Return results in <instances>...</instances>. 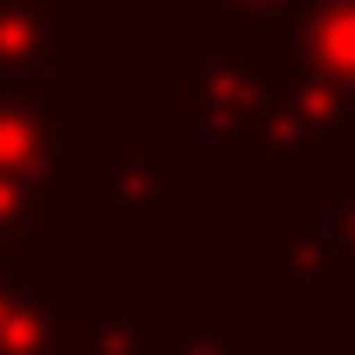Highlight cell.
I'll return each instance as SVG.
<instances>
[{
	"instance_id": "obj_1",
	"label": "cell",
	"mask_w": 355,
	"mask_h": 355,
	"mask_svg": "<svg viewBox=\"0 0 355 355\" xmlns=\"http://www.w3.org/2000/svg\"><path fill=\"white\" fill-rule=\"evenodd\" d=\"M243 7H263V0H243Z\"/></svg>"
}]
</instances>
